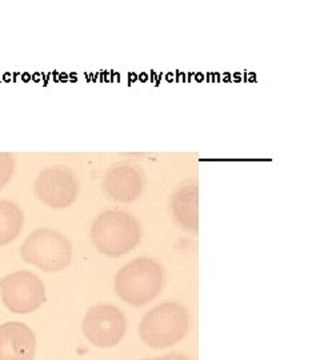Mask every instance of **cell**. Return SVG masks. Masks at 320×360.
Masks as SVG:
<instances>
[{
	"label": "cell",
	"instance_id": "6da1fadb",
	"mask_svg": "<svg viewBox=\"0 0 320 360\" xmlns=\"http://www.w3.org/2000/svg\"><path fill=\"white\" fill-rule=\"evenodd\" d=\"M141 221L124 211L110 210L98 215L91 226V242L104 257H123L141 240Z\"/></svg>",
	"mask_w": 320,
	"mask_h": 360
},
{
	"label": "cell",
	"instance_id": "7a4b0ae2",
	"mask_svg": "<svg viewBox=\"0 0 320 360\" xmlns=\"http://www.w3.org/2000/svg\"><path fill=\"white\" fill-rule=\"evenodd\" d=\"M165 285V272L158 260L139 257L117 271L114 287L117 296L134 307L155 300Z\"/></svg>",
	"mask_w": 320,
	"mask_h": 360
},
{
	"label": "cell",
	"instance_id": "3957f363",
	"mask_svg": "<svg viewBox=\"0 0 320 360\" xmlns=\"http://www.w3.org/2000/svg\"><path fill=\"white\" fill-rule=\"evenodd\" d=\"M190 330V312L180 303H162L141 319V340L155 349L175 346Z\"/></svg>",
	"mask_w": 320,
	"mask_h": 360
},
{
	"label": "cell",
	"instance_id": "277c9868",
	"mask_svg": "<svg viewBox=\"0 0 320 360\" xmlns=\"http://www.w3.org/2000/svg\"><path fill=\"white\" fill-rule=\"evenodd\" d=\"M72 254L71 242L51 229H39L30 233L20 247L23 260L44 272L65 270L72 262Z\"/></svg>",
	"mask_w": 320,
	"mask_h": 360
},
{
	"label": "cell",
	"instance_id": "5b68a950",
	"mask_svg": "<svg viewBox=\"0 0 320 360\" xmlns=\"http://www.w3.org/2000/svg\"><path fill=\"white\" fill-rule=\"evenodd\" d=\"M0 295L4 306L13 314H31L46 300V287L37 274L16 271L0 279Z\"/></svg>",
	"mask_w": 320,
	"mask_h": 360
},
{
	"label": "cell",
	"instance_id": "8992f818",
	"mask_svg": "<svg viewBox=\"0 0 320 360\" xmlns=\"http://www.w3.org/2000/svg\"><path fill=\"white\" fill-rule=\"evenodd\" d=\"M82 330L91 345L99 348L115 347L126 335L127 322L116 306L102 303L87 311Z\"/></svg>",
	"mask_w": 320,
	"mask_h": 360
},
{
	"label": "cell",
	"instance_id": "52a82bcc",
	"mask_svg": "<svg viewBox=\"0 0 320 360\" xmlns=\"http://www.w3.org/2000/svg\"><path fill=\"white\" fill-rule=\"evenodd\" d=\"M34 193L46 206L67 208L72 206L79 193V180L71 168L62 165L44 168L34 183Z\"/></svg>",
	"mask_w": 320,
	"mask_h": 360
},
{
	"label": "cell",
	"instance_id": "ba28073f",
	"mask_svg": "<svg viewBox=\"0 0 320 360\" xmlns=\"http://www.w3.org/2000/svg\"><path fill=\"white\" fill-rule=\"evenodd\" d=\"M146 187V175L138 165L119 162L108 168L103 176V193L116 203L136 202Z\"/></svg>",
	"mask_w": 320,
	"mask_h": 360
},
{
	"label": "cell",
	"instance_id": "9c48e42d",
	"mask_svg": "<svg viewBox=\"0 0 320 360\" xmlns=\"http://www.w3.org/2000/svg\"><path fill=\"white\" fill-rule=\"evenodd\" d=\"M37 349L35 333L20 322L0 326V360H32Z\"/></svg>",
	"mask_w": 320,
	"mask_h": 360
},
{
	"label": "cell",
	"instance_id": "30bf717a",
	"mask_svg": "<svg viewBox=\"0 0 320 360\" xmlns=\"http://www.w3.org/2000/svg\"><path fill=\"white\" fill-rule=\"evenodd\" d=\"M171 214L177 224L191 232L199 230V190L188 184L178 190L171 199Z\"/></svg>",
	"mask_w": 320,
	"mask_h": 360
},
{
	"label": "cell",
	"instance_id": "8fae6325",
	"mask_svg": "<svg viewBox=\"0 0 320 360\" xmlns=\"http://www.w3.org/2000/svg\"><path fill=\"white\" fill-rule=\"evenodd\" d=\"M25 224L22 208L11 200H0V247L8 245L20 235Z\"/></svg>",
	"mask_w": 320,
	"mask_h": 360
},
{
	"label": "cell",
	"instance_id": "7c38bea8",
	"mask_svg": "<svg viewBox=\"0 0 320 360\" xmlns=\"http://www.w3.org/2000/svg\"><path fill=\"white\" fill-rule=\"evenodd\" d=\"M15 162L10 153H0V190H3L13 178Z\"/></svg>",
	"mask_w": 320,
	"mask_h": 360
},
{
	"label": "cell",
	"instance_id": "4fadbf2b",
	"mask_svg": "<svg viewBox=\"0 0 320 360\" xmlns=\"http://www.w3.org/2000/svg\"><path fill=\"white\" fill-rule=\"evenodd\" d=\"M143 360H191L184 355H180V354H169V355H165V356H158L154 359H143Z\"/></svg>",
	"mask_w": 320,
	"mask_h": 360
}]
</instances>
